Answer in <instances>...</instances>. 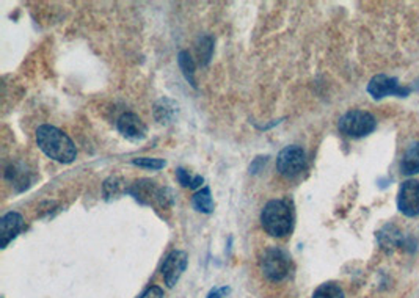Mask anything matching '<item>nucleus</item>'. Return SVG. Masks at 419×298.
Listing matches in <instances>:
<instances>
[{
	"label": "nucleus",
	"instance_id": "obj_1",
	"mask_svg": "<svg viewBox=\"0 0 419 298\" xmlns=\"http://www.w3.org/2000/svg\"><path fill=\"white\" fill-rule=\"evenodd\" d=\"M37 145L46 156L60 163H71L77 156L73 140L63 131L49 124L39 126L37 129Z\"/></svg>",
	"mask_w": 419,
	"mask_h": 298
},
{
	"label": "nucleus",
	"instance_id": "obj_2",
	"mask_svg": "<svg viewBox=\"0 0 419 298\" xmlns=\"http://www.w3.org/2000/svg\"><path fill=\"white\" fill-rule=\"evenodd\" d=\"M261 223L272 237H284L294 227V209L288 200H272L261 212Z\"/></svg>",
	"mask_w": 419,
	"mask_h": 298
},
{
	"label": "nucleus",
	"instance_id": "obj_3",
	"mask_svg": "<svg viewBox=\"0 0 419 298\" xmlns=\"http://www.w3.org/2000/svg\"><path fill=\"white\" fill-rule=\"evenodd\" d=\"M377 120L374 115L364 110H351L337 121V129L351 138H363L375 131Z\"/></svg>",
	"mask_w": 419,
	"mask_h": 298
},
{
	"label": "nucleus",
	"instance_id": "obj_4",
	"mask_svg": "<svg viewBox=\"0 0 419 298\" xmlns=\"http://www.w3.org/2000/svg\"><path fill=\"white\" fill-rule=\"evenodd\" d=\"M261 270L264 277L273 283L283 281L290 273V258L286 251L281 248H269L261 258Z\"/></svg>",
	"mask_w": 419,
	"mask_h": 298
},
{
	"label": "nucleus",
	"instance_id": "obj_5",
	"mask_svg": "<svg viewBox=\"0 0 419 298\" xmlns=\"http://www.w3.org/2000/svg\"><path fill=\"white\" fill-rule=\"evenodd\" d=\"M306 168V154L300 146L292 145L279 151L277 157V169L283 178L294 179L300 176Z\"/></svg>",
	"mask_w": 419,
	"mask_h": 298
},
{
	"label": "nucleus",
	"instance_id": "obj_6",
	"mask_svg": "<svg viewBox=\"0 0 419 298\" xmlns=\"http://www.w3.org/2000/svg\"><path fill=\"white\" fill-rule=\"evenodd\" d=\"M410 89H405V86L400 85L398 79L389 77L387 74L374 75L368 84V93L377 101L387 96L407 97L410 95Z\"/></svg>",
	"mask_w": 419,
	"mask_h": 298
},
{
	"label": "nucleus",
	"instance_id": "obj_7",
	"mask_svg": "<svg viewBox=\"0 0 419 298\" xmlns=\"http://www.w3.org/2000/svg\"><path fill=\"white\" fill-rule=\"evenodd\" d=\"M165 192V189L157 187L156 183L149 179H140L133 183L131 189H127V194H131L140 204L159 203L164 207L167 206V200L171 201V196H167Z\"/></svg>",
	"mask_w": 419,
	"mask_h": 298
},
{
	"label": "nucleus",
	"instance_id": "obj_8",
	"mask_svg": "<svg viewBox=\"0 0 419 298\" xmlns=\"http://www.w3.org/2000/svg\"><path fill=\"white\" fill-rule=\"evenodd\" d=\"M398 207L407 217L419 215V183L415 179H409L400 184L398 192Z\"/></svg>",
	"mask_w": 419,
	"mask_h": 298
},
{
	"label": "nucleus",
	"instance_id": "obj_9",
	"mask_svg": "<svg viewBox=\"0 0 419 298\" xmlns=\"http://www.w3.org/2000/svg\"><path fill=\"white\" fill-rule=\"evenodd\" d=\"M187 264H189V256L185 251L173 250L171 253L167 256L164 266H162V274H164L165 284L168 288L171 289L176 286L179 278L183 277L185 268H187Z\"/></svg>",
	"mask_w": 419,
	"mask_h": 298
},
{
	"label": "nucleus",
	"instance_id": "obj_10",
	"mask_svg": "<svg viewBox=\"0 0 419 298\" xmlns=\"http://www.w3.org/2000/svg\"><path fill=\"white\" fill-rule=\"evenodd\" d=\"M116 126H118L121 136L131 140V142H142L147 138V126L136 113H123L118 118Z\"/></svg>",
	"mask_w": 419,
	"mask_h": 298
},
{
	"label": "nucleus",
	"instance_id": "obj_11",
	"mask_svg": "<svg viewBox=\"0 0 419 298\" xmlns=\"http://www.w3.org/2000/svg\"><path fill=\"white\" fill-rule=\"evenodd\" d=\"M24 227V218L17 212L5 214L0 220V237H2V248H7L10 242L19 236V232Z\"/></svg>",
	"mask_w": 419,
	"mask_h": 298
},
{
	"label": "nucleus",
	"instance_id": "obj_12",
	"mask_svg": "<svg viewBox=\"0 0 419 298\" xmlns=\"http://www.w3.org/2000/svg\"><path fill=\"white\" fill-rule=\"evenodd\" d=\"M178 116V104L170 97H162L154 105V118L160 124H170Z\"/></svg>",
	"mask_w": 419,
	"mask_h": 298
},
{
	"label": "nucleus",
	"instance_id": "obj_13",
	"mask_svg": "<svg viewBox=\"0 0 419 298\" xmlns=\"http://www.w3.org/2000/svg\"><path fill=\"white\" fill-rule=\"evenodd\" d=\"M400 171L405 176H413L419 173V142L410 145L409 149L405 151L402 162H400Z\"/></svg>",
	"mask_w": 419,
	"mask_h": 298
},
{
	"label": "nucleus",
	"instance_id": "obj_14",
	"mask_svg": "<svg viewBox=\"0 0 419 298\" xmlns=\"http://www.w3.org/2000/svg\"><path fill=\"white\" fill-rule=\"evenodd\" d=\"M378 242H380L383 248L399 247V245L404 243V236L395 226L387 225L380 232H378Z\"/></svg>",
	"mask_w": 419,
	"mask_h": 298
},
{
	"label": "nucleus",
	"instance_id": "obj_15",
	"mask_svg": "<svg viewBox=\"0 0 419 298\" xmlns=\"http://www.w3.org/2000/svg\"><path fill=\"white\" fill-rule=\"evenodd\" d=\"M192 203H194V207L198 210V212L201 214H212L214 212V200H212V195H211V190L207 189V187H205V189H201L200 192H196V194L194 195V200H192Z\"/></svg>",
	"mask_w": 419,
	"mask_h": 298
},
{
	"label": "nucleus",
	"instance_id": "obj_16",
	"mask_svg": "<svg viewBox=\"0 0 419 298\" xmlns=\"http://www.w3.org/2000/svg\"><path fill=\"white\" fill-rule=\"evenodd\" d=\"M178 63L179 68H181V71L184 74L185 80L189 82V84L196 89V82H195V62L194 58L190 57V54L187 50H181L178 55Z\"/></svg>",
	"mask_w": 419,
	"mask_h": 298
},
{
	"label": "nucleus",
	"instance_id": "obj_17",
	"mask_svg": "<svg viewBox=\"0 0 419 298\" xmlns=\"http://www.w3.org/2000/svg\"><path fill=\"white\" fill-rule=\"evenodd\" d=\"M313 298H344V292L336 283H324L314 290Z\"/></svg>",
	"mask_w": 419,
	"mask_h": 298
},
{
	"label": "nucleus",
	"instance_id": "obj_18",
	"mask_svg": "<svg viewBox=\"0 0 419 298\" xmlns=\"http://www.w3.org/2000/svg\"><path fill=\"white\" fill-rule=\"evenodd\" d=\"M214 50V41L211 37H203L198 44V55H200V63L201 65H207L209 60L212 57Z\"/></svg>",
	"mask_w": 419,
	"mask_h": 298
},
{
	"label": "nucleus",
	"instance_id": "obj_19",
	"mask_svg": "<svg viewBox=\"0 0 419 298\" xmlns=\"http://www.w3.org/2000/svg\"><path fill=\"white\" fill-rule=\"evenodd\" d=\"M132 163L140 168H147V169H160L167 165L165 160L154 159V157H137V159L132 160Z\"/></svg>",
	"mask_w": 419,
	"mask_h": 298
},
{
	"label": "nucleus",
	"instance_id": "obj_20",
	"mask_svg": "<svg viewBox=\"0 0 419 298\" xmlns=\"http://www.w3.org/2000/svg\"><path fill=\"white\" fill-rule=\"evenodd\" d=\"M118 194H120V179L118 178L107 179L106 183H104V195H106L107 200Z\"/></svg>",
	"mask_w": 419,
	"mask_h": 298
},
{
	"label": "nucleus",
	"instance_id": "obj_21",
	"mask_svg": "<svg viewBox=\"0 0 419 298\" xmlns=\"http://www.w3.org/2000/svg\"><path fill=\"white\" fill-rule=\"evenodd\" d=\"M176 178L179 180V184H181L183 187H190L192 185V179H194V178H190V174L187 171H185L184 168H178L176 169Z\"/></svg>",
	"mask_w": 419,
	"mask_h": 298
},
{
	"label": "nucleus",
	"instance_id": "obj_22",
	"mask_svg": "<svg viewBox=\"0 0 419 298\" xmlns=\"http://www.w3.org/2000/svg\"><path fill=\"white\" fill-rule=\"evenodd\" d=\"M140 298H164V290L157 288V286H151V288L143 292Z\"/></svg>",
	"mask_w": 419,
	"mask_h": 298
},
{
	"label": "nucleus",
	"instance_id": "obj_23",
	"mask_svg": "<svg viewBox=\"0 0 419 298\" xmlns=\"http://www.w3.org/2000/svg\"><path fill=\"white\" fill-rule=\"evenodd\" d=\"M230 290L231 289L228 286H218V288H214L211 292H209V295L206 298H225L230 294Z\"/></svg>",
	"mask_w": 419,
	"mask_h": 298
},
{
	"label": "nucleus",
	"instance_id": "obj_24",
	"mask_svg": "<svg viewBox=\"0 0 419 298\" xmlns=\"http://www.w3.org/2000/svg\"><path fill=\"white\" fill-rule=\"evenodd\" d=\"M201 184H203V178L201 176H195L194 179H192L190 189H198V187H201Z\"/></svg>",
	"mask_w": 419,
	"mask_h": 298
}]
</instances>
